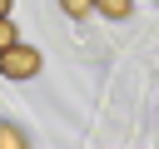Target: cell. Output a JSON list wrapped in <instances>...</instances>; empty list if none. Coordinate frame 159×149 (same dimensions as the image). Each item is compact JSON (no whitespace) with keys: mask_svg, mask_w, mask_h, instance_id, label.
Wrapping results in <instances>:
<instances>
[{"mask_svg":"<svg viewBox=\"0 0 159 149\" xmlns=\"http://www.w3.org/2000/svg\"><path fill=\"white\" fill-rule=\"evenodd\" d=\"M0 74H10V79H30V74H40V50H30V45L5 50V55H0Z\"/></svg>","mask_w":159,"mask_h":149,"instance_id":"6da1fadb","label":"cell"},{"mask_svg":"<svg viewBox=\"0 0 159 149\" xmlns=\"http://www.w3.org/2000/svg\"><path fill=\"white\" fill-rule=\"evenodd\" d=\"M0 149H25V139H20L15 124H0Z\"/></svg>","mask_w":159,"mask_h":149,"instance_id":"7a4b0ae2","label":"cell"},{"mask_svg":"<svg viewBox=\"0 0 159 149\" xmlns=\"http://www.w3.org/2000/svg\"><path fill=\"white\" fill-rule=\"evenodd\" d=\"M99 10H104V15H109V20H124V15H129V0H104V5H99Z\"/></svg>","mask_w":159,"mask_h":149,"instance_id":"3957f363","label":"cell"},{"mask_svg":"<svg viewBox=\"0 0 159 149\" xmlns=\"http://www.w3.org/2000/svg\"><path fill=\"white\" fill-rule=\"evenodd\" d=\"M15 45H20V40H15V25H10V20H0V55H5V50H15Z\"/></svg>","mask_w":159,"mask_h":149,"instance_id":"277c9868","label":"cell"},{"mask_svg":"<svg viewBox=\"0 0 159 149\" xmlns=\"http://www.w3.org/2000/svg\"><path fill=\"white\" fill-rule=\"evenodd\" d=\"M65 15H75V20H80V15H89V5H84V0H65Z\"/></svg>","mask_w":159,"mask_h":149,"instance_id":"5b68a950","label":"cell"},{"mask_svg":"<svg viewBox=\"0 0 159 149\" xmlns=\"http://www.w3.org/2000/svg\"><path fill=\"white\" fill-rule=\"evenodd\" d=\"M5 15H10V0H0V20H5Z\"/></svg>","mask_w":159,"mask_h":149,"instance_id":"8992f818","label":"cell"}]
</instances>
